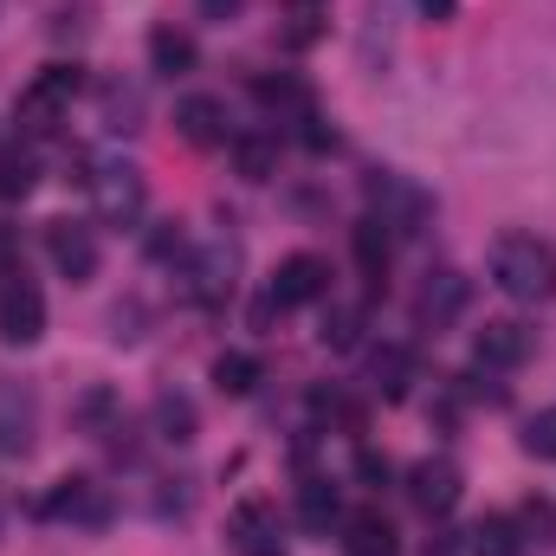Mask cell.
<instances>
[{
  "label": "cell",
  "mask_w": 556,
  "mask_h": 556,
  "mask_svg": "<svg viewBox=\"0 0 556 556\" xmlns=\"http://www.w3.org/2000/svg\"><path fill=\"white\" fill-rule=\"evenodd\" d=\"M492 285L518 304H544L556 298V247L538 233H505L492 247Z\"/></svg>",
  "instance_id": "obj_1"
},
{
  "label": "cell",
  "mask_w": 556,
  "mask_h": 556,
  "mask_svg": "<svg viewBox=\"0 0 556 556\" xmlns=\"http://www.w3.org/2000/svg\"><path fill=\"white\" fill-rule=\"evenodd\" d=\"M85 91V65H72V59H52V65H39L33 72V85L20 91V104H13V124H20V137H52L65 117H72V98Z\"/></svg>",
  "instance_id": "obj_2"
},
{
  "label": "cell",
  "mask_w": 556,
  "mask_h": 556,
  "mask_svg": "<svg viewBox=\"0 0 556 556\" xmlns=\"http://www.w3.org/2000/svg\"><path fill=\"white\" fill-rule=\"evenodd\" d=\"M363 194H369V220L389 240H415V233H427V220H433V194L420 188L415 175H402V168H376L363 181Z\"/></svg>",
  "instance_id": "obj_3"
},
{
  "label": "cell",
  "mask_w": 556,
  "mask_h": 556,
  "mask_svg": "<svg viewBox=\"0 0 556 556\" xmlns=\"http://www.w3.org/2000/svg\"><path fill=\"white\" fill-rule=\"evenodd\" d=\"M233 285H240V240L233 233H214V240H201V247L181 253V298L188 304L220 311L233 298Z\"/></svg>",
  "instance_id": "obj_4"
},
{
  "label": "cell",
  "mask_w": 556,
  "mask_h": 556,
  "mask_svg": "<svg viewBox=\"0 0 556 556\" xmlns=\"http://www.w3.org/2000/svg\"><path fill=\"white\" fill-rule=\"evenodd\" d=\"M85 188H91V207L104 227H137L142 207H149V181H142L137 162H91Z\"/></svg>",
  "instance_id": "obj_5"
},
{
  "label": "cell",
  "mask_w": 556,
  "mask_h": 556,
  "mask_svg": "<svg viewBox=\"0 0 556 556\" xmlns=\"http://www.w3.org/2000/svg\"><path fill=\"white\" fill-rule=\"evenodd\" d=\"M111 485H98V479H85V472H72V479H59L52 492H46V505H39V518H52V525H78V531H98V525H111Z\"/></svg>",
  "instance_id": "obj_6"
},
{
  "label": "cell",
  "mask_w": 556,
  "mask_h": 556,
  "mask_svg": "<svg viewBox=\"0 0 556 556\" xmlns=\"http://www.w3.org/2000/svg\"><path fill=\"white\" fill-rule=\"evenodd\" d=\"M0 337H7V343H20V350L46 337V291L26 278V266L0 285Z\"/></svg>",
  "instance_id": "obj_7"
},
{
  "label": "cell",
  "mask_w": 556,
  "mask_h": 556,
  "mask_svg": "<svg viewBox=\"0 0 556 556\" xmlns=\"http://www.w3.org/2000/svg\"><path fill=\"white\" fill-rule=\"evenodd\" d=\"M466 304H472V278L453 266H433L415 291V330H446Z\"/></svg>",
  "instance_id": "obj_8"
},
{
  "label": "cell",
  "mask_w": 556,
  "mask_h": 556,
  "mask_svg": "<svg viewBox=\"0 0 556 556\" xmlns=\"http://www.w3.org/2000/svg\"><path fill=\"white\" fill-rule=\"evenodd\" d=\"M227 544L233 556H285V525L266 498H240L227 511Z\"/></svg>",
  "instance_id": "obj_9"
},
{
  "label": "cell",
  "mask_w": 556,
  "mask_h": 556,
  "mask_svg": "<svg viewBox=\"0 0 556 556\" xmlns=\"http://www.w3.org/2000/svg\"><path fill=\"white\" fill-rule=\"evenodd\" d=\"M531 350H538V330L518 324V317H492L472 337V363L479 369H518V363H531Z\"/></svg>",
  "instance_id": "obj_10"
},
{
  "label": "cell",
  "mask_w": 556,
  "mask_h": 556,
  "mask_svg": "<svg viewBox=\"0 0 556 556\" xmlns=\"http://www.w3.org/2000/svg\"><path fill=\"white\" fill-rule=\"evenodd\" d=\"M46 253H52L59 278H72V285H91L98 278V233L78 227V220H52L46 227Z\"/></svg>",
  "instance_id": "obj_11"
},
{
  "label": "cell",
  "mask_w": 556,
  "mask_h": 556,
  "mask_svg": "<svg viewBox=\"0 0 556 556\" xmlns=\"http://www.w3.org/2000/svg\"><path fill=\"white\" fill-rule=\"evenodd\" d=\"M459 492H466V472L453 459H420V466H408V498H415V511H427V518H446L459 505Z\"/></svg>",
  "instance_id": "obj_12"
},
{
  "label": "cell",
  "mask_w": 556,
  "mask_h": 556,
  "mask_svg": "<svg viewBox=\"0 0 556 556\" xmlns=\"http://www.w3.org/2000/svg\"><path fill=\"white\" fill-rule=\"evenodd\" d=\"M330 291V266L317 260V253H291V260H278V273H273V298L278 311H298V304H317Z\"/></svg>",
  "instance_id": "obj_13"
},
{
  "label": "cell",
  "mask_w": 556,
  "mask_h": 556,
  "mask_svg": "<svg viewBox=\"0 0 556 556\" xmlns=\"http://www.w3.org/2000/svg\"><path fill=\"white\" fill-rule=\"evenodd\" d=\"M420 363L408 343H382L376 356H369V395H382V402H408V389H415Z\"/></svg>",
  "instance_id": "obj_14"
},
{
  "label": "cell",
  "mask_w": 556,
  "mask_h": 556,
  "mask_svg": "<svg viewBox=\"0 0 556 556\" xmlns=\"http://www.w3.org/2000/svg\"><path fill=\"white\" fill-rule=\"evenodd\" d=\"M175 130H181V142H194V149H214V142H227V104L207 98V91H194V98L175 104Z\"/></svg>",
  "instance_id": "obj_15"
},
{
  "label": "cell",
  "mask_w": 556,
  "mask_h": 556,
  "mask_svg": "<svg viewBox=\"0 0 556 556\" xmlns=\"http://www.w3.org/2000/svg\"><path fill=\"white\" fill-rule=\"evenodd\" d=\"M337 544H343V556H402V538L382 511H350Z\"/></svg>",
  "instance_id": "obj_16"
},
{
  "label": "cell",
  "mask_w": 556,
  "mask_h": 556,
  "mask_svg": "<svg viewBox=\"0 0 556 556\" xmlns=\"http://www.w3.org/2000/svg\"><path fill=\"white\" fill-rule=\"evenodd\" d=\"M33 446V389L0 382V459H20Z\"/></svg>",
  "instance_id": "obj_17"
},
{
  "label": "cell",
  "mask_w": 556,
  "mask_h": 556,
  "mask_svg": "<svg viewBox=\"0 0 556 556\" xmlns=\"http://www.w3.org/2000/svg\"><path fill=\"white\" fill-rule=\"evenodd\" d=\"M149 72L188 78V72H194V39H188L181 26H155V33H149Z\"/></svg>",
  "instance_id": "obj_18"
},
{
  "label": "cell",
  "mask_w": 556,
  "mask_h": 556,
  "mask_svg": "<svg viewBox=\"0 0 556 556\" xmlns=\"http://www.w3.org/2000/svg\"><path fill=\"white\" fill-rule=\"evenodd\" d=\"M233 168H240L247 181H273V168H278V130H240V137H233Z\"/></svg>",
  "instance_id": "obj_19"
},
{
  "label": "cell",
  "mask_w": 556,
  "mask_h": 556,
  "mask_svg": "<svg viewBox=\"0 0 556 556\" xmlns=\"http://www.w3.org/2000/svg\"><path fill=\"white\" fill-rule=\"evenodd\" d=\"M98 104H104V130H142V85L130 78H104V91H98Z\"/></svg>",
  "instance_id": "obj_20"
},
{
  "label": "cell",
  "mask_w": 556,
  "mask_h": 556,
  "mask_svg": "<svg viewBox=\"0 0 556 556\" xmlns=\"http://www.w3.org/2000/svg\"><path fill=\"white\" fill-rule=\"evenodd\" d=\"M149 420H155V440H168V446H188L194 440V402L188 395H175V389H162L155 395V408H149Z\"/></svg>",
  "instance_id": "obj_21"
},
{
  "label": "cell",
  "mask_w": 556,
  "mask_h": 556,
  "mask_svg": "<svg viewBox=\"0 0 556 556\" xmlns=\"http://www.w3.org/2000/svg\"><path fill=\"white\" fill-rule=\"evenodd\" d=\"M350 247H356V266H363V278H369V291H382V278H389V247H395V240L363 214L356 233H350Z\"/></svg>",
  "instance_id": "obj_22"
},
{
  "label": "cell",
  "mask_w": 556,
  "mask_h": 556,
  "mask_svg": "<svg viewBox=\"0 0 556 556\" xmlns=\"http://www.w3.org/2000/svg\"><path fill=\"white\" fill-rule=\"evenodd\" d=\"M298 518H304V531H330V525H343V505H337V485L330 479H304L298 485Z\"/></svg>",
  "instance_id": "obj_23"
},
{
  "label": "cell",
  "mask_w": 556,
  "mask_h": 556,
  "mask_svg": "<svg viewBox=\"0 0 556 556\" xmlns=\"http://www.w3.org/2000/svg\"><path fill=\"white\" fill-rule=\"evenodd\" d=\"M39 188V155L26 142H7L0 149V201H26Z\"/></svg>",
  "instance_id": "obj_24"
},
{
  "label": "cell",
  "mask_w": 556,
  "mask_h": 556,
  "mask_svg": "<svg viewBox=\"0 0 556 556\" xmlns=\"http://www.w3.org/2000/svg\"><path fill=\"white\" fill-rule=\"evenodd\" d=\"M525 531H518V518H505V511H492V518H479L472 525V556H525Z\"/></svg>",
  "instance_id": "obj_25"
},
{
  "label": "cell",
  "mask_w": 556,
  "mask_h": 556,
  "mask_svg": "<svg viewBox=\"0 0 556 556\" xmlns=\"http://www.w3.org/2000/svg\"><path fill=\"white\" fill-rule=\"evenodd\" d=\"M363 324H369V311H363V304H330L317 337H324V350L350 356V350H363Z\"/></svg>",
  "instance_id": "obj_26"
},
{
  "label": "cell",
  "mask_w": 556,
  "mask_h": 556,
  "mask_svg": "<svg viewBox=\"0 0 556 556\" xmlns=\"http://www.w3.org/2000/svg\"><path fill=\"white\" fill-rule=\"evenodd\" d=\"M214 389H220V395H253V389H260V356H247V350L214 356Z\"/></svg>",
  "instance_id": "obj_27"
},
{
  "label": "cell",
  "mask_w": 556,
  "mask_h": 556,
  "mask_svg": "<svg viewBox=\"0 0 556 556\" xmlns=\"http://www.w3.org/2000/svg\"><path fill=\"white\" fill-rule=\"evenodd\" d=\"M511 518H518L525 544H538V551H551V544H556V505L544 498V492H538V498H525V505H518Z\"/></svg>",
  "instance_id": "obj_28"
},
{
  "label": "cell",
  "mask_w": 556,
  "mask_h": 556,
  "mask_svg": "<svg viewBox=\"0 0 556 556\" xmlns=\"http://www.w3.org/2000/svg\"><path fill=\"white\" fill-rule=\"evenodd\" d=\"M78 427L85 433H124V420H117V395L111 389H85V402H78Z\"/></svg>",
  "instance_id": "obj_29"
},
{
  "label": "cell",
  "mask_w": 556,
  "mask_h": 556,
  "mask_svg": "<svg viewBox=\"0 0 556 556\" xmlns=\"http://www.w3.org/2000/svg\"><path fill=\"white\" fill-rule=\"evenodd\" d=\"M253 91H260L266 111H285V117H304V111H311V91H304L298 78H260Z\"/></svg>",
  "instance_id": "obj_30"
},
{
  "label": "cell",
  "mask_w": 556,
  "mask_h": 556,
  "mask_svg": "<svg viewBox=\"0 0 556 556\" xmlns=\"http://www.w3.org/2000/svg\"><path fill=\"white\" fill-rule=\"evenodd\" d=\"M525 453L531 459H556V408H538L525 420Z\"/></svg>",
  "instance_id": "obj_31"
},
{
  "label": "cell",
  "mask_w": 556,
  "mask_h": 556,
  "mask_svg": "<svg viewBox=\"0 0 556 556\" xmlns=\"http://www.w3.org/2000/svg\"><path fill=\"white\" fill-rule=\"evenodd\" d=\"M188 253V233H181V220H162L155 233H149V260H181Z\"/></svg>",
  "instance_id": "obj_32"
},
{
  "label": "cell",
  "mask_w": 556,
  "mask_h": 556,
  "mask_svg": "<svg viewBox=\"0 0 556 556\" xmlns=\"http://www.w3.org/2000/svg\"><path fill=\"white\" fill-rule=\"evenodd\" d=\"M317 415H324V420H337L343 433H363V408H356L350 395H317Z\"/></svg>",
  "instance_id": "obj_33"
},
{
  "label": "cell",
  "mask_w": 556,
  "mask_h": 556,
  "mask_svg": "<svg viewBox=\"0 0 556 556\" xmlns=\"http://www.w3.org/2000/svg\"><path fill=\"white\" fill-rule=\"evenodd\" d=\"M356 472H363L369 485H389V459H382V453H369V446L356 453Z\"/></svg>",
  "instance_id": "obj_34"
},
{
  "label": "cell",
  "mask_w": 556,
  "mask_h": 556,
  "mask_svg": "<svg viewBox=\"0 0 556 556\" xmlns=\"http://www.w3.org/2000/svg\"><path fill=\"white\" fill-rule=\"evenodd\" d=\"M20 273V240H13V227H0V285Z\"/></svg>",
  "instance_id": "obj_35"
},
{
  "label": "cell",
  "mask_w": 556,
  "mask_h": 556,
  "mask_svg": "<svg viewBox=\"0 0 556 556\" xmlns=\"http://www.w3.org/2000/svg\"><path fill=\"white\" fill-rule=\"evenodd\" d=\"M420 556H459V538H453V531H433V538H427V551Z\"/></svg>",
  "instance_id": "obj_36"
},
{
  "label": "cell",
  "mask_w": 556,
  "mask_h": 556,
  "mask_svg": "<svg viewBox=\"0 0 556 556\" xmlns=\"http://www.w3.org/2000/svg\"><path fill=\"white\" fill-rule=\"evenodd\" d=\"M201 13H207V20H233V13H240V0H201Z\"/></svg>",
  "instance_id": "obj_37"
},
{
  "label": "cell",
  "mask_w": 556,
  "mask_h": 556,
  "mask_svg": "<svg viewBox=\"0 0 556 556\" xmlns=\"http://www.w3.org/2000/svg\"><path fill=\"white\" fill-rule=\"evenodd\" d=\"M0 525H7V505H0Z\"/></svg>",
  "instance_id": "obj_38"
},
{
  "label": "cell",
  "mask_w": 556,
  "mask_h": 556,
  "mask_svg": "<svg viewBox=\"0 0 556 556\" xmlns=\"http://www.w3.org/2000/svg\"><path fill=\"white\" fill-rule=\"evenodd\" d=\"M304 7H311V0H304Z\"/></svg>",
  "instance_id": "obj_39"
}]
</instances>
